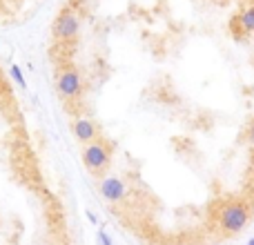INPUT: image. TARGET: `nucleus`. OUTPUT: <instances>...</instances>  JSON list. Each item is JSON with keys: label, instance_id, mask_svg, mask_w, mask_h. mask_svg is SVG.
Wrapping results in <instances>:
<instances>
[{"label": "nucleus", "instance_id": "f257e3e1", "mask_svg": "<svg viewBox=\"0 0 254 245\" xmlns=\"http://www.w3.org/2000/svg\"><path fill=\"white\" fill-rule=\"evenodd\" d=\"M250 223V207L241 201H234V203H228V205L221 210V216H219V225L223 232L228 234H241L243 230L248 228Z\"/></svg>", "mask_w": 254, "mask_h": 245}, {"label": "nucleus", "instance_id": "f03ea898", "mask_svg": "<svg viewBox=\"0 0 254 245\" xmlns=\"http://www.w3.org/2000/svg\"><path fill=\"white\" fill-rule=\"evenodd\" d=\"M237 22H239L241 34H254V4L252 7H246L241 13H239Z\"/></svg>", "mask_w": 254, "mask_h": 245}, {"label": "nucleus", "instance_id": "7ed1b4c3", "mask_svg": "<svg viewBox=\"0 0 254 245\" xmlns=\"http://www.w3.org/2000/svg\"><path fill=\"white\" fill-rule=\"evenodd\" d=\"M246 138H248V143L254 145V121L250 122V127H248V134H246Z\"/></svg>", "mask_w": 254, "mask_h": 245}, {"label": "nucleus", "instance_id": "20e7f679", "mask_svg": "<svg viewBox=\"0 0 254 245\" xmlns=\"http://www.w3.org/2000/svg\"><path fill=\"white\" fill-rule=\"evenodd\" d=\"M246 245H254V239H250V241H248Z\"/></svg>", "mask_w": 254, "mask_h": 245}]
</instances>
